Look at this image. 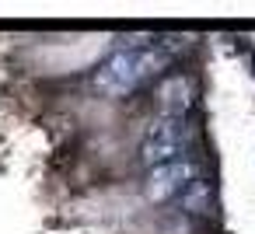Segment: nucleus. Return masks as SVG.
<instances>
[{
    "label": "nucleus",
    "mask_w": 255,
    "mask_h": 234,
    "mask_svg": "<svg viewBox=\"0 0 255 234\" xmlns=\"http://www.w3.org/2000/svg\"><path fill=\"white\" fill-rule=\"evenodd\" d=\"M175 60V46L171 39L164 42H143V46H129L112 53L105 63H98L91 88L105 98H123L129 91H136L143 81L157 77L161 70H168V63Z\"/></svg>",
    "instance_id": "nucleus-1"
},
{
    "label": "nucleus",
    "mask_w": 255,
    "mask_h": 234,
    "mask_svg": "<svg viewBox=\"0 0 255 234\" xmlns=\"http://www.w3.org/2000/svg\"><path fill=\"white\" fill-rule=\"evenodd\" d=\"M196 140V126L192 119H168V116H154L150 126L140 136V164L147 171L182 161L189 157V147Z\"/></svg>",
    "instance_id": "nucleus-2"
},
{
    "label": "nucleus",
    "mask_w": 255,
    "mask_h": 234,
    "mask_svg": "<svg viewBox=\"0 0 255 234\" xmlns=\"http://www.w3.org/2000/svg\"><path fill=\"white\" fill-rule=\"evenodd\" d=\"M199 161L196 157H182V161H171V164H161L154 171H147V182H143V192L150 203H171V199H182L196 182H199Z\"/></svg>",
    "instance_id": "nucleus-3"
},
{
    "label": "nucleus",
    "mask_w": 255,
    "mask_h": 234,
    "mask_svg": "<svg viewBox=\"0 0 255 234\" xmlns=\"http://www.w3.org/2000/svg\"><path fill=\"white\" fill-rule=\"evenodd\" d=\"M196 98H199V84L185 70L161 77V84L154 88V109L157 116H168V119H192Z\"/></svg>",
    "instance_id": "nucleus-4"
}]
</instances>
